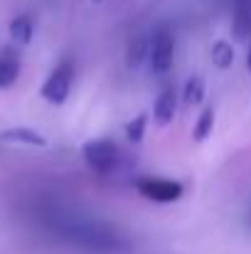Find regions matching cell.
Instances as JSON below:
<instances>
[{"mask_svg": "<svg viewBox=\"0 0 251 254\" xmlns=\"http://www.w3.org/2000/svg\"><path fill=\"white\" fill-rule=\"evenodd\" d=\"M212 62L219 69H229L234 64V45L227 42V40H217L212 45Z\"/></svg>", "mask_w": 251, "mask_h": 254, "instance_id": "cell-11", "label": "cell"}, {"mask_svg": "<svg viewBox=\"0 0 251 254\" xmlns=\"http://www.w3.org/2000/svg\"><path fill=\"white\" fill-rule=\"evenodd\" d=\"M72 84H74V62H72V60H62V62L50 72V77L45 79L40 94H42L45 101L59 106V104L67 101V96H69V91H72Z\"/></svg>", "mask_w": 251, "mask_h": 254, "instance_id": "cell-2", "label": "cell"}, {"mask_svg": "<svg viewBox=\"0 0 251 254\" xmlns=\"http://www.w3.org/2000/svg\"><path fill=\"white\" fill-rule=\"evenodd\" d=\"M94 2H101V0H94Z\"/></svg>", "mask_w": 251, "mask_h": 254, "instance_id": "cell-17", "label": "cell"}, {"mask_svg": "<svg viewBox=\"0 0 251 254\" xmlns=\"http://www.w3.org/2000/svg\"><path fill=\"white\" fill-rule=\"evenodd\" d=\"M148 50H151V37H146V35L131 37L128 50H126V62H128V67H138V64L148 57Z\"/></svg>", "mask_w": 251, "mask_h": 254, "instance_id": "cell-10", "label": "cell"}, {"mask_svg": "<svg viewBox=\"0 0 251 254\" xmlns=\"http://www.w3.org/2000/svg\"><path fill=\"white\" fill-rule=\"evenodd\" d=\"M177 114V94L172 86H165L158 96H155V104H153V119L158 126H167Z\"/></svg>", "mask_w": 251, "mask_h": 254, "instance_id": "cell-5", "label": "cell"}, {"mask_svg": "<svg viewBox=\"0 0 251 254\" xmlns=\"http://www.w3.org/2000/svg\"><path fill=\"white\" fill-rule=\"evenodd\" d=\"M0 141L17 143V146H32V148H45L47 146V138L40 136L32 128H10V131H2L0 133Z\"/></svg>", "mask_w": 251, "mask_h": 254, "instance_id": "cell-6", "label": "cell"}, {"mask_svg": "<svg viewBox=\"0 0 251 254\" xmlns=\"http://www.w3.org/2000/svg\"><path fill=\"white\" fill-rule=\"evenodd\" d=\"M212 128H214V109L207 106V109H202V114H200L197 121H195L192 138H195V141H207V138L212 136Z\"/></svg>", "mask_w": 251, "mask_h": 254, "instance_id": "cell-12", "label": "cell"}, {"mask_svg": "<svg viewBox=\"0 0 251 254\" xmlns=\"http://www.w3.org/2000/svg\"><path fill=\"white\" fill-rule=\"evenodd\" d=\"M239 5H251V0H237Z\"/></svg>", "mask_w": 251, "mask_h": 254, "instance_id": "cell-16", "label": "cell"}, {"mask_svg": "<svg viewBox=\"0 0 251 254\" xmlns=\"http://www.w3.org/2000/svg\"><path fill=\"white\" fill-rule=\"evenodd\" d=\"M32 32H35V22H32V17L27 12L12 17V22H10V40L15 45H30Z\"/></svg>", "mask_w": 251, "mask_h": 254, "instance_id": "cell-8", "label": "cell"}, {"mask_svg": "<svg viewBox=\"0 0 251 254\" xmlns=\"http://www.w3.org/2000/svg\"><path fill=\"white\" fill-rule=\"evenodd\" d=\"M232 32H234V40H239V42L251 40V10H249V5H237L234 20H232Z\"/></svg>", "mask_w": 251, "mask_h": 254, "instance_id": "cell-9", "label": "cell"}, {"mask_svg": "<svg viewBox=\"0 0 251 254\" xmlns=\"http://www.w3.org/2000/svg\"><path fill=\"white\" fill-rule=\"evenodd\" d=\"M247 67H249V72H251V40H249V52H247Z\"/></svg>", "mask_w": 251, "mask_h": 254, "instance_id": "cell-15", "label": "cell"}, {"mask_svg": "<svg viewBox=\"0 0 251 254\" xmlns=\"http://www.w3.org/2000/svg\"><path fill=\"white\" fill-rule=\"evenodd\" d=\"M20 77V57L12 50L0 52V89H10Z\"/></svg>", "mask_w": 251, "mask_h": 254, "instance_id": "cell-7", "label": "cell"}, {"mask_svg": "<svg viewBox=\"0 0 251 254\" xmlns=\"http://www.w3.org/2000/svg\"><path fill=\"white\" fill-rule=\"evenodd\" d=\"M148 60H151V69L158 77H163V74H167L172 69V62H175V35L167 30L165 25H160L151 35Z\"/></svg>", "mask_w": 251, "mask_h": 254, "instance_id": "cell-4", "label": "cell"}, {"mask_svg": "<svg viewBox=\"0 0 251 254\" xmlns=\"http://www.w3.org/2000/svg\"><path fill=\"white\" fill-rule=\"evenodd\" d=\"M146 128H148V114H138L136 119H131L126 124V138L131 143H141L146 136Z\"/></svg>", "mask_w": 251, "mask_h": 254, "instance_id": "cell-14", "label": "cell"}, {"mask_svg": "<svg viewBox=\"0 0 251 254\" xmlns=\"http://www.w3.org/2000/svg\"><path fill=\"white\" fill-rule=\"evenodd\" d=\"M82 156L86 166L99 175H111L118 166V148L108 138H91L82 146Z\"/></svg>", "mask_w": 251, "mask_h": 254, "instance_id": "cell-1", "label": "cell"}, {"mask_svg": "<svg viewBox=\"0 0 251 254\" xmlns=\"http://www.w3.org/2000/svg\"><path fill=\"white\" fill-rule=\"evenodd\" d=\"M136 190L158 205H167L182 197V183L172 180V178H160V175H141L136 180Z\"/></svg>", "mask_w": 251, "mask_h": 254, "instance_id": "cell-3", "label": "cell"}, {"mask_svg": "<svg viewBox=\"0 0 251 254\" xmlns=\"http://www.w3.org/2000/svg\"><path fill=\"white\" fill-rule=\"evenodd\" d=\"M202 99H204V79L202 77H190L185 89H182V101L187 106H197V104H202Z\"/></svg>", "mask_w": 251, "mask_h": 254, "instance_id": "cell-13", "label": "cell"}]
</instances>
